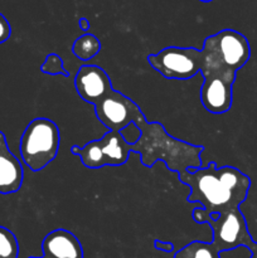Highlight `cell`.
Here are the masks:
<instances>
[{
  "instance_id": "cell-17",
  "label": "cell",
  "mask_w": 257,
  "mask_h": 258,
  "mask_svg": "<svg viewBox=\"0 0 257 258\" xmlns=\"http://www.w3.org/2000/svg\"><path fill=\"white\" fill-rule=\"evenodd\" d=\"M10 34H12V27L7 18L0 13V44L7 42L10 38Z\"/></svg>"
},
{
  "instance_id": "cell-11",
  "label": "cell",
  "mask_w": 257,
  "mask_h": 258,
  "mask_svg": "<svg viewBox=\"0 0 257 258\" xmlns=\"http://www.w3.org/2000/svg\"><path fill=\"white\" fill-rule=\"evenodd\" d=\"M42 257L29 258H83L81 242L67 229H54L42 242Z\"/></svg>"
},
{
  "instance_id": "cell-8",
  "label": "cell",
  "mask_w": 257,
  "mask_h": 258,
  "mask_svg": "<svg viewBox=\"0 0 257 258\" xmlns=\"http://www.w3.org/2000/svg\"><path fill=\"white\" fill-rule=\"evenodd\" d=\"M203 86L201 88V101L208 112L222 115L229 111L233 98V83L237 72L222 68L202 67Z\"/></svg>"
},
{
  "instance_id": "cell-6",
  "label": "cell",
  "mask_w": 257,
  "mask_h": 258,
  "mask_svg": "<svg viewBox=\"0 0 257 258\" xmlns=\"http://www.w3.org/2000/svg\"><path fill=\"white\" fill-rule=\"evenodd\" d=\"M71 153L80 156L83 165L88 169L121 166L128 160L131 144L120 131H107L100 140H92L85 146L73 145Z\"/></svg>"
},
{
  "instance_id": "cell-1",
  "label": "cell",
  "mask_w": 257,
  "mask_h": 258,
  "mask_svg": "<svg viewBox=\"0 0 257 258\" xmlns=\"http://www.w3.org/2000/svg\"><path fill=\"white\" fill-rule=\"evenodd\" d=\"M178 175L190 189L186 201L199 204L209 216L239 208L251 186L249 178L241 170L233 166L218 168L214 161L206 168L188 169Z\"/></svg>"
},
{
  "instance_id": "cell-7",
  "label": "cell",
  "mask_w": 257,
  "mask_h": 258,
  "mask_svg": "<svg viewBox=\"0 0 257 258\" xmlns=\"http://www.w3.org/2000/svg\"><path fill=\"white\" fill-rule=\"evenodd\" d=\"M146 59L168 80L186 81L201 72L202 53L194 47H166L156 54L148 55Z\"/></svg>"
},
{
  "instance_id": "cell-5",
  "label": "cell",
  "mask_w": 257,
  "mask_h": 258,
  "mask_svg": "<svg viewBox=\"0 0 257 258\" xmlns=\"http://www.w3.org/2000/svg\"><path fill=\"white\" fill-rule=\"evenodd\" d=\"M193 219L197 223H206L213 231L212 243L219 253L232 251L237 247H246L249 251L257 246L247 228L246 219L239 208L222 214H207L199 207L193 211Z\"/></svg>"
},
{
  "instance_id": "cell-10",
  "label": "cell",
  "mask_w": 257,
  "mask_h": 258,
  "mask_svg": "<svg viewBox=\"0 0 257 258\" xmlns=\"http://www.w3.org/2000/svg\"><path fill=\"white\" fill-rule=\"evenodd\" d=\"M75 87L85 102L97 105L113 90L111 78L98 66L86 64L78 70L75 77Z\"/></svg>"
},
{
  "instance_id": "cell-16",
  "label": "cell",
  "mask_w": 257,
  "mask_h": 258,
  "mask_svg": "<svg viewBox=\"0 0 257 258\" xmlns=\"http://www.w3.org/2000/svg\"><path fill=\"white\" fill-rule=\"evenodd\" d=\"M40 71L43 73H47V75L52 76H65V77H70V73L65 68L63 64V59L57 54V53H50L47 55L44 63L40 66Z\"/></svg>"
},
{
  "instance_id": "cell-14",
  "label": "cell",
  "mask_w": 257,
  "mask_h": 258,
  "mask_svg": "<svg viewBox=\"0 0 257 258\" xmlns=\"http://www.w3.org/2000/svg\"><path fill=\"white\" fill-rule=\"evenodd\" d=\"M174 258H221V253L212 242L193 241L179 249Z\"/></svg>"
},
{
  "instance_id": "cell-15",
  "label": "cell",
  "mask_w": 257,
  "mask_h": 258,
  "mask_svg": "<svg viewBox=\"0 0 257 258\" xmlns=\"http://www.w3.org/2000/svg\"><path fill=\"white\" fill-rule=\"evenodd\" d=\"M0 258H19V243L10 229L0 226Z\"/></svg>"
},
{
  "instance_id": "cell-20",
  "label": "cell",
  "mask_w": 257,
  "mask_h": 258,
  "mask_svg": "<svg viewBox=\"0 0 257 258\" xmlns=\"http://www.w3.org/2000/svg\"><path fill=\"white\" fill-rule=\"evenodd\" d=\"M201 2H203V3H209V2H213V0H201Z\"/></svg>"
},
{
  "instance_id": "cell-13",
  "label": "cell",
  "mask_w": 257,
  "mask_h": 258,
  "mask_svg": "<svg viewBox=\"0 0 257 258\" xmlns=\"http://www.w3.org/2000/svg\"><path fill=\"white\" fill-rule=\"evenodd\" d=\"M101 50V42L96 35L83 34L75 40L72 45V52L80 60H90L98 54Z\"/></svg>"
},
{
  "instance_id": "cell-3",
  "label": "cell",
  "mask_w": 257,
  "mask_h": 258,
  "mask_svg": "<svg viewBox=\"0 0 257 258\" xmlns=\"http://www.w3.org/2000/svg\"><path fill=\"white\" fill-rule=\"evenodd\" d=\"M60 145L59 128L52 120L34 118L20 138V156L32 171L43 170L57 156Z\"/></svg>"
},
{
  "instance_id": "cell-12",
  "label": "cell",
  "mask_w": 257,
  "mask_h": 258,
  "mask_svg": "<svg viewBox=\"0 0 257 258\" xmlns=\"http://www.w3.org/2000/svg\"><path fill=\"white\" fill-rule=\"evenodd\" d=\"M24 180V171L17 156L10 151L4 133L0 131V194L19 191Z\"/></svg>"
},
{
  "instance_id": "cell-9",
  "label": "cell",
  "mask_w": 257,
  "mask_h": 258,
  "mask_svg": "<svg viewBox=\"0 0 257 258\" xmlns=\"http://www.w3.org/2000/svg\"><path fill=\"white\" fill-rule=\"evenodd\" d=\"M96 117L108 131H122L131 123L138 125L145 120L141 108L130 97L112 90L97 105H95Z\"/></svg>"
},
{
  "instance_id": "cell-4",
  "label": "cell",
  "mask_w": 257,
  "mask_h": 258,
  "mask_svg": "<svg viewBox=\"0 0 257 258\" xmlns=\"http://www.w3.org/2000/svg\"><path fill=\"white\" fill-rule=\"evenodd\" d=\"M201 53V68H222L237 72L248 62L251 47L242 33L223 29L206 38Z\"/></svg>"
},
{
  "instance_id": "cell-18",
  "label": "cell",
  "mask_w": 257,
  "mask_h": 258,
  "mask_svg": "<svg viewBox=\"0 0 257 258\" xmlns=\"http://www.w3.org/2000/svg\"><path fill=\"white\" fill-rule=\"evenodd\" d=\"M154 246H155L156 249L165 252V253H170V252L174 251V244L171 243V242H163L156 239V241L154 242Z\"/></svg>"
},
{
  "instance_id": "cell-2",
  "label": "cell",
  "mask_w": 257,
  "mask_h": 258,
  "mask_svg": "<svg viewBox=\"0 0 257 258\" xmlns=\"http://www.w3.org/2000/svg\"><path fill=\"white\" fill-rule=\"evenodd\" d=\"M140 136L131 144V153H138L141 164L151 168L158 161H163L166 168L174 173H183L188 169H201L202 153L204 148L178 140L166 133L160 122L143 120L136 125Z\"/></svg>"
},
{
  "instance_id": "cell-19",
  "label": "cell",
  "mask_w": 257,
  "mask_h": 258,
  "mask_svg": "<svg viewBox=\"0 0 257 258\" xmlns=\"http://www.w3.org/2000/svg\"><path fill=\"white\" fill-rule=\"evenodd\" d=\"M90 27H91L90 22H88L86 18H81V19H80V28H81V29H82L83 32H87V30L90 29Z\"/></svg>"
}]
</instances>
